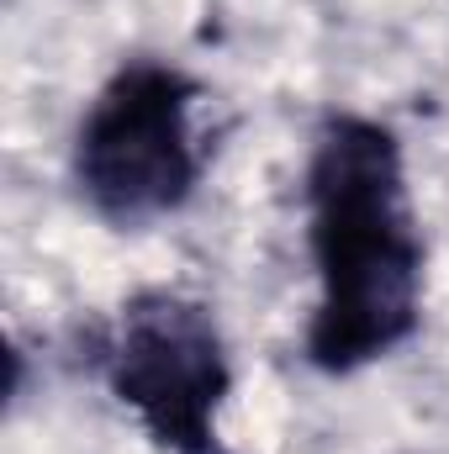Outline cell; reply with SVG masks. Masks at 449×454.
I'll return each instance as SVG.
<instances>
[{
  "label": "cell",
  "mask_w": 449,
  "mask_h": 454,
  "mask_svg": "<svg viewBox=\"0 0 449 454\" xmlns=\"http://www.w3.org/2000/svg\"><path fill=\"white\" fill-rule=\"evenodd\" d=\"M307 243L318 264L307 359L323 375H354L418 333L423 238L402 143L375 116H323L307 159Z\"/></svg>",
  "instance_id": "cell-1"
},
{
  "label": "cell",
  "mask_w": 449,
  "mask_h": 454,
  "mask_svg": "<svg viewBox=\"0 0 449 454\" xmlns=\"http://www.w3.org/2000/svg\"><path fill=\"white\" fill-rule=\"evenodd\" d=\"M106 386L164 454H223L217 418L232 364L212 307L180 291H138L106 343Z\"/></svg>",
  "instance_id": "cell-3"
},
{
  "label": "cell",
  "mask_w": 449,
  "mask_h": 454,
  "mask_svg": "<svg viewBox=\"0 0 449 454\" xmlns=\"http://www.w3.org/2000/svg\"><path fill=\"white\" fill-rule=\"evenodd\" d=\"M191 106L196 80L159 59L122 64L106 80L75 137V185L96 217L143 227L191 201L201 175Z\"/></svg>",
  "instance_id": "cell-2"
}]
</instances>
